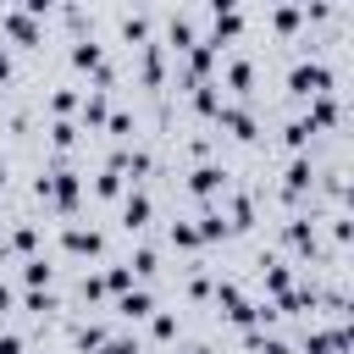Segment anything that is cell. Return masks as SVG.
I'll use <instances>...</instances> for the list:
<instances>
[{
    "label": "cell",
    "mask_w": 354,
    "mask_h": 354,
    "mask_svg": "<svg viewBox=\"0 0 354 354\" xmlns=\"http://www.w3.org/2000/svg\"><path fill=\"white\" fill-rule=\"evenodd\" d=\"M288 88H293V94H310V100H315V94H326V88H332V72H326L321 61H299V66L288 72Z\"/></svg>",
    "instance_id": "obj_1"
},
{
    "label": "cell",
    "mask_w": 354,
    "mask_h": 354,
    "mask_svg": "<svg viewBox=\"0 0 354 354\" xmlns=\"http://www.w3.org/2000/svg\"><path fill=\"white\" fill-rule=\"evenodd\" d=\"M39 194H50L61 210H77V194H83V188H77L72 171H50V177H39Z\"/></svg>",
    "instance_id": "obj_2"
},
{
    "label": "cell",
    "mask_w": 354,
    "mask_h": 354,
    "mask_svg": "<svg viewBox=\"0 0 354 354\" xmlns=\"http://www.w3.org/2000/svg\"><path fill=\"white\" fill-rule=\"evenodd\" d=\"M0 28H6L17 44H39V22H33L28 11H6V17H0Z\"/></svg>",
    "instance_id": "obj_3"
},
{
    "label": "cell",
    "mask_w": 354,
    "mask_h": 354,
    "mask_svg": "<svg viewBox=\"0 0 354 354\" xmlns=\"http://www.w3.org/2000/svg\"><path fill=\"white\" fill-rule=\"evenodd\" d=\"M304 348H310V354H348V332H343V326H332V332H310Z\"/></svg>",
    "instance_id": "obj_4"
},
{
    "label": "cell",
    "mask_w": 354,
    "mask_h": 354,
    "mask_svg": "<svg viewBox=\"0 0 354 354\" xmlns=\"http://www.w3.org/2000/svg\"><path fill=\"white\" fill-rule=\"evenodd\" d=\"M304 122H310V133H315V127H332V122H337V100H332V94H315V105H310Z\"/></svg>",
    "instance_id": "obj_5"
},
{
    "label": "cell",
    "mask_w": 354,
    "mask_h": 354,
    "mask_svg": "<svg viewBox=\"0 0 354 354\" xmlns=\"http://www.w3.org/2000/svg\"><path fill=\"white\" fill-rule=\"evenodd\" d=\"M221 183H227V171H221V166H199V171L188 177V188H194V194H205V199H210Z\"/></svg>",
    "instance_id": "obj_6"
},
{
    "label": "cell",
    "mask_w": 354,
    "mask_h": 354,
    "mask_svg": "<svg viewBox=\"0 0 354 354\" xmlns=\"http://www.w3.org/2000/svg\"><path fill=\"white\" fill-rule=\"evenodd\" d=\"M116 310H122V315H127V321H138V315H149V310H155V304H149V293H144V288H127V293H122V304H116Z\"/></svg>",
    "instance_id": "obj_7"
},
{
    "label": "cell",
    "mask_w": 354,
    "mask_h": 354,
    "mask_svg": "<svg viewBox=\"0 0 354 354\" xmlns=\"http://www.w3.org/2000/svg\"><path fill=\"white\" fill-rule=\"evenodd\" d=\"M216 116H221V122H227L238 138H249V133H254V116H249V111H238V105H221Z\"/></svg>",
    "instance_id": "obj_8"
},
{
    "label": "cell",
    "mask_w": 354,
    "mask_h": 354,
    "mask_svg": "<svg viewBox=\"0 0 354 354\" xmlns=\"http://www.w3.org/2000/svg\"><path fill=\"white\" fill-rule=\"evenodd\" d=\"M122 221H127V227H144V221H149V194H127Z\"/></svg>",
    "instance_id": "obj_9"
},
{
    "label": "cell",
    "mask_w": 354,
    "mask_h": 354,
    "mask_svg": "<svg viewBox=\"0 0 354 354\" xmlns=\"http://www.w3.org/2000/svg\"><path fill=\"white\" fill-rule=\"evenodd\" d=\"M66 249H72V254H100V232H83V227H66Z\"/></svg>",
    "instance_id": "obj_10"
},
{
    "label": "cell",
    "mask_w": 354,
    "mask_h": 354,
    "mask_svg": "<svg viewBox=\"0 0 354 354\" xmlns=\"http://www.w3.org/2000/svg\"><path fill=\"white\" fill-rule=\"evenodd\" d=\"M227 83H232V88H238V94H243V88H249V83H254V66H249V61H243V55H238V61H227Z\"/></svg>",
    "instance_id": "obj_11"
},
{
    "label": "cell",
    "mask_w": 354,
    "mask_h": 354,
    "mask_svg": "<svg viewBox=\"0 0 354 354\" xmlns=\"http://www.w3.org/2000/svg\"><path fill=\"white\" fill-rule=\"evenodd\" d=\"M100 288H111V293H127V288H133V266H111V271L100 277Z\"/></svg>",
    "instance_id": "obj_12"
},
{
    "label": "cell",
    "mask_w": 354,
    "mask_h": 354,
    "mask_svg": "<svg viewBox=\"0 0 354 354\" xmlns=\"http://www.w3.org/2000/svg\"><path fill=\"white\" fill-rule=\"evenodd\" d=\"M72 61H77V66H94V72H105V55H100V44H88V39L72 50Z\"/></svg>",
    "instance_id": "obj_13"
},
{
    "label": "cell",
    "mask_w": 354,
    "mask_h": 354,
    "mask_svg": "<svg viewBox=\"0 0 354 354\" xmlns=\"http://www.w3.org/2000/svg\"><path fill=\"white\" fill-rule=\"evenodd\" d=\"M94 194H105V199H116V194H122V171H111V166H105V171L94 177Z\"/></svg>",
    "instance_id": "obj_14"
},
{
    "label": "cell",
    "mask_w": 354,
    "mask_h": 354,
    "mask_svg": "<svg viewBox=\"0 0 354 354\" xmlns=\"http://www.w3.org/2000/svg\"><path fill=\"white\" fill-rule=\"evenodd\" d=\"M194 232H199V243H205V238H221V232H227V221L210 210V216H199V227H194Z\"/></svg>",
    "instance_id": "obj_15"
},
{
    "label": "cell",
    "mask_w": 354,
    "mask_h": 354,
    "mask_svg": "<svg viewBox=\"0 0 354 354\" xmlns=\"http://www.w3.org/2000/svg\"><path fill=\"white\" fill-rule=\"evenodd\" d=\"M105 116H111V111H105V94H88V100H83V122H105Z\"/></svg>",
    "instance_id": "obj_16"
},
{
    "label": "cell",
    "mask_w": 354,
    "mask_h": 354,
    "mask_svg": "<svg viewBox=\"0 0 354 354\" xmlns=\"http://www.w3.org/2000/svg\"><path fill=\"white\" fill-rule=\"evenodd\" d=\"M282 138H288V149H304V144H310V122H288Z\"/></svg>",
    "instance_id": "obj_17"
},
{
    "label": "cell",
    "mask_w": 354,
    "mask_h": 354,
    "mask_svg": "<svg viewBox=\"0 0 354 354\" xmlns=\"http://www.w3.org/2000/svg\"><path fill=\"white\" fill-rule=\"evenodd\" d=\"M288 188H293V194L310 188V160H293V166H288Z\"/></svg>",
    "instance_id": "obj_18"
},
{
    "label": "cell",
    "mask_w": 354,
    "mask_h": 354,
    "mask_svg": "<svg viewBox=\"0 0 354 354\" xmlns=\"http://www.w3.org/2000/svg\"><path fill=\"white\" fill-rule=\"evenodd\" d=\"M22 277H28L33 288H44V282H50V266H44V260H28V266H22Z\"/></svg>",
    "instance_id": "obj_19"
},
{
    "label": "cell",
    "mask_w": 354,
    "mask_h": 354,
    "mask_svg": "<svg viewBox=\"0 0 354 354\" xmlns=\"http://www.w3.org/2000/svg\"><path fill=\"white\" fill-rule=\"evenodd\" d=\"M266 288L282 299V293H288V266H271V271H266Z\"/></svg>",
    "instance_id": "obj_20"
},
{
    "label": "cell",
    "mask_w": 354,
    "mask_h": 354,
    "mask_svg": "<svg viewBox=\"0 0 354 354\" xmlns=\"http://www.w3.org/2000/svg\"><path fill=\"white\" fill-rule=\"evenodd\" d=\"M105 127H111L116 138H127V127H133V116H127V111H111V116H105Z\"/></svg>",
    "instance_id": "obj_21"
},
{
    "label": "cell",
    "mask_w": 354,
    "mask_h": 354,
    "mask_svg": "<svg viewBox=\"0 0 354 354\" xmlns=\"http://www.w3.org/2000/svg\"><path fill=\"white\" fill-rule=\"evenodd\" d=\"M171 243H183V249H194V243H199V232H194L188 221H177V227H171Z\"/></svg>",
    "instance_id": "obj_22"
},
{
    "label": "cell",
    "mask_w": 354,
    "mask_h": 354,
    "mask_svg": "<svg viewBox=\"0 0 354 354\" xmlns=\"http://www.w3.org/2000/svg\"><path fill=\"white\" fill-rule=\"evenodd\" d=\"M100 354H138V348H133V337H105Z\"/></svg>",
    "instance_id": "obj_23"
},
{
    "label": "cell",
    "mask_w": 354,
    "mask_h": 354,
    "mask_svg": "<svg viewBox=\"0 0 354 354\" xmlns=\"http://www.w3.org/2000/svg\"><path fill=\"white\" fill-rule=\"evenodd\" d=\"M50 138H55V144H61V149H66V144H72V138H77V127H72V122H55V127H50Z\"/></svg>",
    "instance_id": "obj_24"
},
{
    "label": "cell",
    "mask_w": 354,
    "mask_h": 354,
    "mask_svg": "<svg viewBox=\"0 0 354 354\" xmlns=\"http://www.w3.org/2000/svg\"><path fill=\"white\" fill-rule=\"evenodd\" d=\"M77 343H83V348H100V343H105V332H100V326H83V332H77Z\"/></svg>",
    "instance_id": "obj_25"
},
{
    "label": "cell",
    "mask_w": 354,
    "mask_h": 354,
    "mask_svg": "<svg viewBox=\"0 0 354 354\" xmlns=\"http://www.w3.org/2000/svg\"><path fill=\"white\" fill-rule=\"evenodd\" d=\"M22 304H28V310H39V315H44V310H50V293H39V288H33V293H28V299H22Z\"/></svg>",
    "instance_id": "obj_26"
},
{
    "label": "cell",
    "mask_w": 354,
    "mask_h": 354,
    "mask_svg": "<svg viewBox=\"0 0 354 354\" xmlns=\"http://www.w3.org/2000/svg\"><path fill=\"white\" fill-rule=\"evenodd\" d=\"M177 332V315H155V337H171Z\"/></svg>",
    "instance_id": "obj_27"
},
{
    "label": "cell",
    "mask_w": 354,
    "mask_h": 354,
    "mask_svg": "<svg viewBox=\"0 0 354 354\" xmlns=\"http://www.w3.org/2000/svg\"><path fill=\"white\" fill-rule=\"evenodd\" d=\"M0 354H22V337L17 332H0Z\"/></svg>",
    "instance_id": "obj_28"
},
{
    "label": "cell",
    "mask_w": 354,
    "mask_h": 354,
    "mask_svg": "<svg viewBox=\"0 0 354 354\" xmlns=\"http://www.w3.org/2000/svg\"><path fill=\"white\" fill-rule=\"evenodd\" d=\"M0 77H11V55L6 50H0Z\"/></svg>",
    "instance_id": "obj_29"
},
{
    "label": "cell",
    "mask_w": 354,
    "mask_h": 354,
    "mask_svg": "<svg viewBox=\"0 0 354 354\" xmlns=\"http://www.w3.org/2000/svg\"><path fill=\"white\" fill-rule=\"evenodd\" d=\"M199 354H205V348H199Z\"/></svg>",
    "instance_id": "obj_30"
}]
</instances>
